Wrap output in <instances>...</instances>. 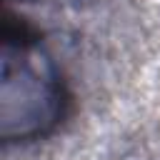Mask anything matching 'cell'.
<instances>
[{
    "label": "cell",
    "mask_w": 160,
    "mask_h": 160,
    "mask_svg": "<svg viewBox=\"0 0 160 160\" xmlns=\"http://www.w3.org/2000/svg\"><path fill=\"white\" fill-rule=\"evenodd\" d=\"M65 112V88L50 52L28 28L5 25L0 80V135L28 142L48 135Z\"/></svg>",
    "instance_id": "cell-1"
}]
</instances>
